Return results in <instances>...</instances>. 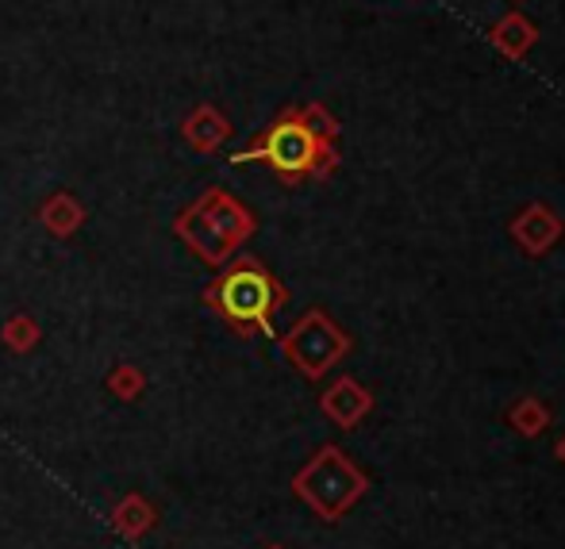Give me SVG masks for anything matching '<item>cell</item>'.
<instances>
[{
    "mask_svg": "<svg viewBox=\"0 0 565 549\" xmlns=\"http://www.w3.org/2000/svg\"><path fill=\"white\" fill-rule=\"evenodd\" d=\"M204 300H209L212 312L224 323H231L238 334H254V331L269 334L274 312L285 304V289L269 277V269L262 266V261L238 258L209 284Z\"/></svg>",
    "mask_w": 565,
    "mask_h": 549,
    "instance_id": "cell-1",
    "label": "cell"
},
{
    "mask_svg": "<svg viewBox=\"0 0 565 549\" xmlns=\"http://www.w3.org/2000/svg\"><path fill=\"white\" fill-rule=\"evenodd\" d=\"M365 492H370V476L339 445L316 450L312 461L292 476V496L312 515H320L323 523H339L347 512H354Z\"/></svg>",
    "mask_w": 565,
    "mask_h": 549,
    "instance_id": "cell-2",
    "label": "cell"
},
{
    "mask_svg": "<svg viewBox=\"0 0 565 549\" xmlns=\"http://www.w3.org/2000/svg\"><path fill=\"white\" fill-rule=\"evenodd\" d=\"M250 230H254V219L220 193L204 196L193 212H185V216L178 219V235L185 238L209 266L227 261L231 254H235V246L243 243Z\"/></svg>",
    "mask_w": 565,
    "mask_h": 549,
    "instance_id": "cell-3",
    "label": "cell"
},
{
    "mask_svg": "<svg viewBox=\"0 0 565 549\" xmlns=\"http://www.w3.org/2000/svg\"><path fill=\"white\" fill-rule=\"evenodd\" d=\"M281 349L308 380H316V377H323V373H328L342 354H347L350 338L323 312H308L297 327L285 334Z\"/></svg>",
    "mask_w": 565,
    "mask_h": 549,
    "instance_id": "cell-4",
    "label": "cell"
},
{
    "mask_svg": "<svg viewBox=\"0 0 565 549\" xmlns=\"http://www.w3.org/2000/svg\"><path fill=\"white\" fill-rule=\"evenodd\" d=\"M316 150H320L316 147V134L300 119H281L238 158H262L277 173H285V177H297V173H308L316 165Z\"/></svg>",
    "mask_w": 565,
    "mask_h": 549,
    "instance_id": "cell-5",
    "label": "cell"
},
{
    "mask_svg": "<svg viewBox=\"0 0 565 549\" xmlns=\"http://www.w3.org/2000/svg\"><path fill=\"white\" fill-rule=\"evenodd\" d=\"M154 523H158V507L150 504L142 492H127L113 512H108V527H113L119 538H127V542H142V538L154 530Z\"/></svg>",
    "mask_w": 565,
    "mask_h": 549,
    "instance_id": "cell-6",
    "label": "cell"
},
{
    "mask_svg": "<svg viewBox=\"0 0 565 549\" xmlns=\"http://www.w3.org/2000/svg\"><path fill=\"white\" fill-rule=\"evenodd\" d=\"M373 408V396L365 392L358 380L342 377L335 385L328 388V396H323V416L335 419L342 431H350V427H358V419H365Z\"/></svg>",
    "mask_w": 565,
    "mask_h": 549,
    "instance_id": "cell-7",
    "label": "cell"
},
{
    "mask_svg": "<svg viewBox=\"0 0 565 549\" xmlns=\"http://www.w3.org/2000/svg\"><path fill=\"white\" fill-rule=\"evenodd\" d=\"M508 423H512L523 439H535V434H543L546 427H551V411H546L539 400H520L512 411H508Z\"/></svg>",
    "mask_w": 565,
    "mask_h": 549,
    "instance_id": "cell-8",
    "label": "cell"
},
{
    "mask_svg": "<svg viewBox=\"0 0 565 549\" xmlns=\"http://www.w3.org/2000/svg\"><path fill=\"white\" fill-rule=\"evenodd\" d=\"M43 219H46V227H51L54 235H70V230L82 223V212H77L74 201H54V204H46Z\"/></svg>",
    "mask_w": 565,
    "mask_h": 549,
    "instance_id": "cell-9",
    "label": "cell"
},
{
    "mask_svg": "<svg viewBox=\"0 0 565 549\" xmlns=\"http://www.w3.org/2000/svg\"><path fill=\"white\" fill-rule=\"evenodd\" d=\"M108 388H113L119 400H139V392L147 388V380H142V373L135 369V365H116V373L108 377Z\"/></svg>",
    "mask_w": 565,
    "mask_h": 549,
    "instance_id": "cell-10",
    "label": "cell"
},
{
    "mask_svg": "<svg viewBox=\"0 0 565 549\" xmlns=\"http://www.w3.org/2000/svg\"><path fill=\"white\" fill-rule=\"evenodd\" d=\"M4 342L15 349V354H28V349L39 342V327L28 320V315H15V320L4 323Z\"/></svg>",
    "mask_w": 565,
    "mask_h": 549,
    "instance_id": "cell-11",
    "label": "cell"
},
{
    "mask_svg": "<svg viewBox=\"0 0 565 549\" xmlns=\"http://www.w3.org/2000/svg\"><path fill=\"white\" fill-rule=\"evenodd\" d=\"M554 453H558V461H562V465H565V434H562V439H558V445H554Z\"/></svg>",
    "mask_w": 565,
    "mask_h": 549,
    "instance_id": "cell-12",
    "label": "cell"
},
{
    "mask_svg": "<svg viewBox=\"0 0 565 549\" xmlns=\"http://www.w3.org/2000/svg\"><path fill=\"white\" fill-rule=\"evenodd\" d=\"M262 549H285V546H277V542H269V546H262Z\"/></svg>",
    "mask_w": 565,
    "mask_h": 549,
    "instance_id": "cell-13",
    "label": "cell"
}]
</instances>
